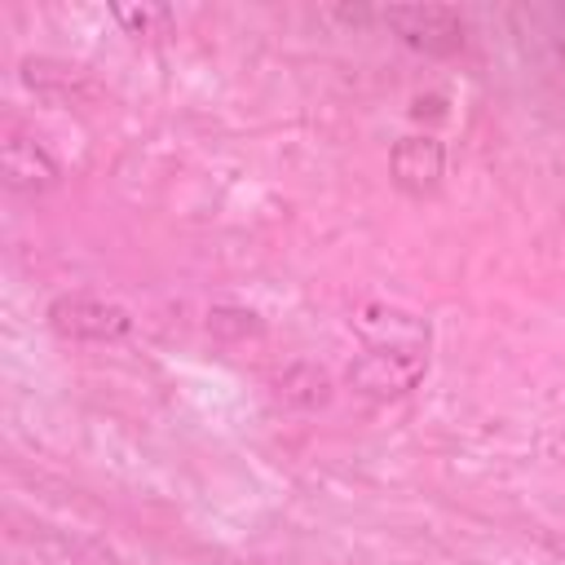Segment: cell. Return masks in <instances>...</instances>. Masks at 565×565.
Segmentation results:
<instances>
[{"label":"cell","instance_id":"obj_5","mask_svg":"<svg viewBox=\"0 0 565 565\" xmlns=\"http://www.w3.org/2000/svg\"><path fill=\"white\" fill-rule=\"evenodd\" d=\"M393 177L402 190L411 194H424V190H437L441 172H446V150L437 137H402L393 146Z\"/></svg>","mask_w":565,"mask_h":565},{"label":"cell","instance_id":"obj_1","mask_svg":"<svg viewBox=\"0 0 565 565\" xmlns=\"http://www.w3.org/2000/svg\"><path fill=\"white\" fill-rule=\"evenodd\" d=\"M353 327L362 331L366 349L349 362V384L362 397H406L428 375V322L393 309V305H366L358 309Z\"/></svg>","mask_w":565,"mask_h":565},{"label":"cell","instance_id":"obj_2","mask_svg":"<svg viewBox=\"0 0 565 565\" xmlns=\"http://www.w3.org/2000/svg\"><path fill=\"white\" fill-rule=\"evenodd\" d=\"M44 318L62 340H79V344H119L137 331V318L119 300L84 296V291L57 296Z\"/></svg>","mask_w":565,"mask_h":565},{"label":"cell","instance_id":"obj_3","mask_svg":"<svg viewBox=\"0 0 565 565\" xmlns=\"http://www.w3.org/2000/svg\"><path fill=\"white\" fill-rule=\"evenodd\" d=\"M380 18L415 53L450 57L463 49V18L450 4H388Z\"/></svg>","mask_w":565,"mask_h":565},{"label":"cell","instance_id":"obj_4","mask_svg":"<svg viewBox=\"0 0 565 565\" xmlns=\"http://www.w3.org/2000/svg\"><path fill=\"white\" fill-rule=\"evenodd\" d=\"M0 168H4V185L18 190V194H44V190H53V185L62 181L57 159H53L35 137H22L18 124L4 128Z\"/></svg>","mask_w":565,"mask_h":565},{"label":"cell","instance_id":"obj_6","mask_svg":"<svg viewBox=\"0 0 565 565\" xmlns=\"http://www.w3.org/2000/svg\"><path fill=\"white\" fill-rule=\"evenodd\" d=\"M110 13L124 26V35H163L172 26V9L163 4H115Z\"/></svg>","mask_w":565,"mask_h":565}]
</instances>
